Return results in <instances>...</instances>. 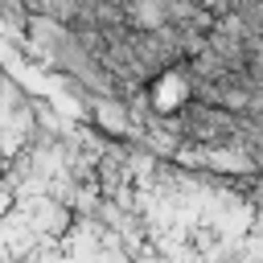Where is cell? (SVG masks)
<instances>
[{
    "label": "cell",
    "mask_w": 263,
    "mask_h": 263,
    "mask_svg": "<svg viewBox=\"0 0 263 263\" xmlns=\"http://www.w3.org/2000/svg\"><path fill=\"white\" fill-rule=\"evenodd\" d=\"M181 132L205 148H226L234 144V132H238V115L218 107V103H201V99H185L181 107Z\"/></svg>",
    "instance_id": "cell-1"
}]
</instances>
